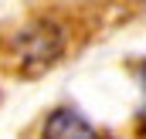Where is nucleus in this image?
Listing matches in <instances>:
<instances>
[{
  "instance_id": "nucleus-1",
  "label": "nucleus",
  "mask_w": 146,
  "mask_h": 139,
  "mask_svg": "<svg viewBox=\"0 0 146 139\" xmlns=\"http://www.w3.org/2000/svg\"><path fill=\"white\" fill-rule=\"evenodd\" d=\"M10 48H14L17 68L24 75H41L65 54V31L54 27L51 21H34L14 34Z\"/></svg>"
},
{
  "instance_id": "nucleus-2",
  "label": "nucleus",
  "mask_w": 146,
  "mask_h": 139,
  "mask_svg": "<svg viewBox=\"0 0 146 139\" xmlns=\"http://www.w3.org/2000/svg\"><path fill=\"white\" fill-rule=\"evenodd\" d=\"M41 139H102V136L82 112L61 105V109L48 112V119L41 126Z\"/></svg>"
},
{
  "instance_id": "nucleus-3",
  "label": "nucleus",
  "mask_w": 146,
  "mask_h": 139,
  "mask_svg": "<svg viewBox=\"0 0 146 139\" xmlns=\"http://www.w3.org/2000/svg\"><path fill=\"white\" fill-rule=\"evenodd\" d=\"M139 75H143V85H146V61H143V68H139Z\"/></svg>"
}]
</instances>
